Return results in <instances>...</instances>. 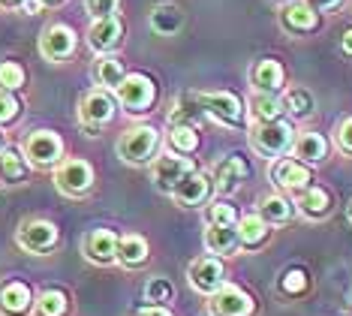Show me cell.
<instances>
[{"label": "cell", "mask_w": 352, "mask_h": 316, "mask_svg": "<svg viewBox=\"0 0 352 316\" xmlns=\"http://www.w3.org/2000/svg\"><path fill=\"white\" fill-rule=\"evenodd\" d=\"M21 85H25V67L15 61L0 63V87H3V91H19Z\"/></svg>", "instance_id": "obj_35"}, {"label": "cell", "mask_w": 352, "mask_h": 316, "mask_svg": "<svg viewBox=\"0 0 352 316\" xmlns=\"http://www.w3.org/2000/svg\"><path fill=\"white\" fill-rule=\"evenodd\" d=\"M3 6H15V3H21V0H0Z\"/></svg>", "instance_id": "obj_46"}, {"label": "cell", "mask_w": 352, "mask_h": 316, "mask_svg": "<svg viewBox=\"0 0 352 316\" xmlns=\"http://www.w3.org/2000/svg\"><path fill=\"white\" fill-rule=\"evenodd\" d=\"M238 214L235 208L226 205V202H220V205H214L211 211H208V223H217V226H235Z\"/></svg>", "instance_id": "obj_39"}, {"label": "cell", "mask_w": 352, "mask_h": 316, "mask_svg": "<svg viewBox=\"0 0 352 316\" xmlns=\"http://www.w3.org/2000/svg\"><path fill=\"white\" fill-rule=\"evenodd\" d=\"M94 76H97V82H100L102 87H118V85L124 82L126 70H124V63L118 61V58L106 54V58L97 61V70H94Z\"/></svg>", "instance_id": "obj_31"}, {"label": "cell", "mask_w": 352, "mask_h": 316, "mask_svg": "<svg viewBox=\"0 0 352 316\" xmlns=\"http://www.w3.org/2000/svg\"><path fill=\"white\" fill-rule=\"evenodd\" d=\"M199 103L211 118H217L226 127H241L244 124V105L235 94L217 91V94H199Z\"/></svg>", "instance_id": "obj_6"}, {"label": "cell", "mask_w": 352, "mask_h": 316, "mask_svg": "<svg viewBox=\"0 0 352 316\" xmlns=\"http://www.w3.org/2000/svg\"><path fill=\"white\" fill-rule=\"evenodd\" d=\"M280 19H283V28L292 30V34H304V30H314L316 28V10H314V6H307L304 0H298V3H289Z\"/></svg>", "instance_id": "obj_21"}, {"label": "cell", "mask_w": 352, "mask_h": 316, "mask_svg": "<svg viewBox=\"0 0 352 316\" xmlns=\"http://www.w3.org/2000/svg\"><path fill=\"white\" fill-rule=\"evenodd\" d=\"M85 256L97 265H109L118 259V235L111 229H94L85 238Z\"/></svg>", "instance_id": "obj_17"}, {"label": "cell", "mask_w": 352, "mask_h": 316, "mask_svg": "<svg viewBox=\"0 0 352 316\" xmlns=\"http://www.w3.org/2000/svg\"><path fill=\"white\" fill-rule=\"evenodd\" d=\"M0 148H3V133H0Z\"/></svg>", "instance_id": "obj_48"}, {"label": "cell", "mask_w": 352, "mask_h": 316, "mask_svg": "<svg viewBox=\"0 0 352 316\" xmlns=\"http://www.w3.org/2000/svg\"><path fill=\"white\" fill-rule=\"evenodd\" d=\"M283 109L292 112L295 118H310L314 115V96L304 91V87H292V91L283 96Z\"/></svg>", "instance_id": "obj_33"}, {"label": "cell", "mask_w": 352, "mask_h": 316, "mask_svg": "<svg viewBox=\"0 0 352 316\" xmlns=\"http://www.w3.org/2000/svg\"><path fill=\"white\" fill-rule=\"evenodd\" d=\"M259 217L265 223H286L292 220V202L283 196H265L259 205Z\"/></svg>", "instance_id": "obj_30"}, {"label": "cell", "mask_w": 352, "mask_h": 316, "mask_svg": "<svg viewBox=\"0 0 352 316\" xmlns=\"http://www.w3.org/2000/svg\"><path fill=\"white\" fill-rule=\"evenodd\" d=\"M28 175V157H21V151L15 148H0V181L19 184Z\"/></svg>", "instance_id": "obj_23"}, {"label": "cell", "mask_w": 352, "mask_h": 316, "mask_svg": "<svg viewBox=\"0 0 352 316\" xmlns=\"http://www.w3.org/2000/svg\"><path fill=\"white\" fill-rule=\"evenodd\" d=\"M19 112H21V105L12 96V91H3V87H0V124H10V120H15V118H19Z\"/></svg>", "instance_id": "obj_37"}, {"label": "cell", "mask_w": 352, "mask_h": 316, "mask_svg": "<svg viewBox=\"0 0 352 316\" xmlns=\"http://www.w3.org/2000/svg\"><path fill=\"white\" fill-rule=\"evenodd\" d=\"M118 3L121 0H87V12L94 19H102V15H115L118 12Z\"/></svg>", "instance_id": "obj_40"}, {"label": "cell", "mask_w": 352, "mask_h": 316, "mask_svg": "<svg viewBox=\"0 0 352 316\" xmlns=\"http://www.w3.org/2000/svg\"><path fill=\"white\" fill-rule=\"evenodd\" d=\"M25 157L34 166H54V163H60V157H63L60 136L52 133V129H36V133H30L28 142H25Z\"/></svg>", "instance_id": "obj_5"}, {"label": "cell", "mask_w": 352, "mask_h": 316, "mask_svg": "<svg viewBox=\"0 0 352 316\" xmlns=\"http://www.w3.org/2000/svg\"><path fill=\"white\" fill-rule=\"evenodd\" d=\"M118 91V100L126 112H133V115H142V112L151 109V103H154L157 96V87L151 82L148 76H139V72H133V76H124V82L115 87Z\"/></svg>", "instance_id": "obj_4"}, {"label": "cell", "mask_w": 352, "mask_h": 316, "mask_svg": "<svg viewBox=\"0 0 352 316\" xmlns=\"http://www.w3.org/2000/svg\"><path fill=\"white\" fill-rule=\"evenodd\" d=\"M346 217H349V223H352V202H349V208H346Z\"/></svg>", "instance_id": "obj_47"}, {"label": "cell", "mask_w": 352, "mask_h": 316, "mask_svg": "<svg viewBox=\"0 0 352 316\" xmlns=\"http://www.w3.org/2000/svg\"><path fill=\"white\" fill-rule=\"evenodd\" d=\"M271 181L283 190H304L310 187V172L301 160H277L271 166Z\"/></svg>", "instance_id": "obj_16"}, {"label": "cell", "mask_w": 352, "mask_h": 316, "mask_svg": "<svg viewBox=\"0 0 352 316\" xmlns=\"http://www.w3.org/2000/svg\"><path fill=\"white\" fill-rule=\"evenodd\" d=\"M39 3H43V0H21V6H25L28 15H36L39 12Z\"/></svg>", "instance_id": "obj_44"}, {"label": "cell", "mask_w": 352, "mask_h": 316, "mask_svg": "<svg viewBox=\"0 0 352 316\" xmlns=\"http://www.w3.org/2000/svg\"><path fill=\"white\" fill-rule=\"evenodd\" d=\"M69 302L60 289H45L34 302V316H67Z\"/></svg>", "instance_id": "obj_28"}, {"label": "cell", "mask_w": 352, "mask_h": 316, "mask_svg": "<svg viewBox=\"0 0 352 316\" xmlns=\"http://www.w3.org/2000/svg\"><path fill=\"white\" fill-rule=\"evenodd\" d=\"M235 229H238V238H241L244 247H256V244H262V241L268 238V223L262 220V217H256V214H247Z\"/></svg>", "instance_id": "obj_29"}, {"label": "cell", "mask_w": 352, "mask_h": 316, "mask_svg": "<svg viewBox=\"0 0 352 316\" xmlns=\"http://www.w3.org/2000/svg\"><path fill=\"white\" fill-rule=\"evenodd\" d=\"M253 148L265 157H280L292 148V139H295V129L286 124V120H265V124L253 127Z\"/></svg>", "instance_id": "obj_1"}, {"label": "cell", "mask_w": 352, "mask_h": 316, "mask_svg": "<svg viewBox=\"0 0 352 316\" xmlns=\"http://www.w3.org/2000/svg\"><path fill=\"white\" fill-rule=\"evenodd\" d=\"M307 6H314L316 12H325V10H334V6H340V0H304Z\"/></svg>", "instance_id": "obj_42"}, {"label": "cell", "mask_w": 352, "mask_h": 316, "mask_svg": "<svg viewBox=\"0 0 352 316\" xmlns=\"http://www.w3.org/2000/svg\"><path fill=\"white\" fill-rule=\"evenodd\" d=\"M124 36V24L118 15H102L91 24V30H87V43H91L94 52H111V48H118Z\"/></svg>", "instance_id": "obj_14"}, {"label": "cell", "mask_w": 352, "mask_h": 316, "mask_svg": "<svg viewBox=\"0 0 352 316\" xmlns=\"http://www.w3.org/2000/svg\"><path fill=\"white\" fill-rule=\"evenodd\" d=\"M169 142H172V148H175V151L187 157V154H193V151L199 148V133H196V127H184V124H178V127H172Z\"/></svg>", "instance_id": "obj_34"}, {"label": "cell", "mask_w": 352, "mask_h": 316, "mask_svg": "<svg viewBox=\"0 0 352 316\" xmlns=\"http://www.w3.org/2000/svg\"><path fill=\"white\" fill-rule=\"evenodd\" d=\"M250 112H253V118L259 120V124H265V120H277L280 118L283 103H280L277 94L259 91V94H253V100H250Z\"/></svg>", "instance_id": "obj_27"}, {"label": "cell", "mask_w": 352, "mask_h": 316, "mask_svg": "<svg viewBox=\"0 0 352 316\" xmlns=\"http://www.w3.org/2000/svg\"><path fill=\"white\" fill-rule=\"evenodd\" d=\"M73 48H76V34H73V28H67V24H52V28H45V34L39 36V52H43L49 61L69 58Z\"/></svg>", "instance_id": "obj_12"}, {"label": "cell", "mask_w": 352, "mask_h": 316, "mask_svg": "<svg viewBox=\"0 0 352 316\" xmlns=\"http://www.w3.org/2000/svg\"><path fill=\"white\" fill-rule=\"evenodd\" d=\"M250 78H253V87L256 91H265V94H280L283 91V67H280L277 61H259L256 67L250 70Z\"/></svg>", "instance_id": "obj_18"}, {"label": "cell", "mask_w": 352, "mask_h": 316, "mask_svg": "<svg viewBox=\"0 0 352 316\" xmlns=\"http://www.w3.org/2000/svg\"><path fill=\"white\" fill-rule=\"evenodd\" d=\"M34 307L30 286L21 280H6L0 283V313L3 316H25Z\"/></svg>", "instance_id": "obj_15"}, {"label": "cell", "mask_w": 352, "mask_h": 316, "mask_svg": "<svg viewBox=\"0 0 352 316\" xmlns=\"http://www.w3.org/2000/svg\"><path fill=\"white\" fill-rule=\"evenodd\" d=\"M205 115V109H202V103H199V94H187V96H181L178 103H175V109H172V127H196V120Z\"/></svg>", "instance_id": "obj_25"}, {"label": "cell", "mask_w": 352, "mask_h": 316, "mask_svg": "<svg viewBox=\"0 0 352 316\" xmlns=\"http://www.w3.org/2000/svg\"><path fill=\"white\" fill-rule=\"evenodd\" d=\"M15 241L28 253H45V250H52L58 244V226L49 220H28V223H21Z\"/></svg>", "instance_id": "obj_7"}, {"label": "cell", "mask_w": 352, "mask_h": 316, "mask_svg": "<svg viewBox=\"0 0 352 316\" xmlns=\"http://www.w3.org/2000/svg\"><path fill=\"white\" fill-rule=\"evenodd\" d=\"M205 244L211 253H220V256H232L241 244L238 238V229L235 226H217V223H208L205 229Z\"/></svg>", "instance_id": "obj_19"}, {"label": "cell", "mask_w": 352, "mask_h": 316, "mask_svg": "<svg viewBox=\"0 0 352 316\" xmlns=\"http://www.w3.org/2000/svg\"><path fill=\"white\" fill-rule=\"evenodd\" d=\"M45 3H58V0H45Z\"/></svg>", "instance_id": "obj_49"}, {"label": "cell", "mask_w": 352, "mask_h": 316, "mask_svg": "<svg viewBox=\"0 0 352 316\" xmlns=\"http://www.w3.org/2000/svg\"><path fill=\"white\" fill-rule=\"evenodd\" d=\"M292 154L301 163H319V160H325L328 145L319 133H298L292 139Z\"/></svg>", "instance_id": "obj_20"}, {"label": "cell", "mask_w": 352, "mask_h": 316, "mask_svg": "<svg viewBox=\"0 0 352 316\" xmlns=\"http://www.w3.org/2000/svg\"><path fill=\"white\" fill-rule=\"evenodd\" d=\"M190 172H196V163L190 157H175V154H163L154 163V181L157 187L172 190L178 181H184Z\"/></svg>", "instance_id": "obj_13"}, {"label": "cell", "mask_w": 352, "mask_h": 316, "mask_svg": "<svg viewBox=\"0 0 352 316\" xmlns=\"http://www.w3.org/2000/svg\"><path fill=\"white\" fill-rule=\"evenodd\" d=\"M343 52L352 54V28L346 30V34H343Z\"/></svg>", "instance_id": "obj_45"}, {"label": "cell", "mask_w": 352, "mask_h": 316, "mask_svg": "<svg viewBox=\"0 0 352 316\" xmlns=\"http://www.w3.org/2000/svg\"><path fill=\"white\" fill-rule=\"evenodd\" d=\"M211 310L214 316H253L256 302L238 286H220L211 293Z\"/></svg>", "instance_id": "obj_9"}, {"label": "cell", "mask_w": 352, "mask_h": 316, "mask_svg": "<svg viewBox=\"0 0 352 316\" xmlns=\"http://www.w3.org/2000/svg\"><path fill=\"white\" fill-rule=\"evenodd\" d=\"M214 190V178L211 175H202V172H190L184 181H178L172 187V196L181 208H193V205H202V202L211 196Z\"/></svg>", "instance_id": "obj_11"}, {"label": "cell", "mask_w": 352, "mask_h": 316, "mask_svg": "<svg viewBox=\"0 0 352 316\" xmlns=\"http://www.w3.org/2000/svg\"><path fill=\"white\" fill-rule=\"evenodd\" d=\"M280 289H283L286 295H298L307 289V274H304L301 268H292V271H286L283 277H280Z\"/></svg>", "instance_id": "obj_36"}, {"label": "cell", "mask_w": 352, "mask_h": 316, "mask_svg": "<svg viewBox=\"0 0 352 316\" xmlns=\"http://www.w3.org/2000/svg\"><path fill=\"white\" fill-rule=\"evenodd\" d=\"M54 184H58L60 193L67 196H85L87 190L94 187V169L87 160H78V157H69L63 160L54 172Z\"/></svg>", "instance_id": "obj_3"}, {"label": "cell", "mask_w": 352, "mask_h": 316, "mask_svg": "<svg viewBox=\"0 0 352 316\" xmlns=\"http://www.w3.org/2000/svg\"><path fill=\"white\" fill-rule=\"evenodd\" d=\"M145 295H148V302H169L172 298V283L169 280H163V277H154L145 286Z\"/></svg>", "instance_id": "obj_38"}, {"label": "cell", "mask_w": 352, "mask_h": 316, "mask_svg": "<svg viewBox=\"0 0 352 316\" xmlns=\"http://www.w3.org/2000/svg\"><path fill=\"white\" fill-rule=\"evenodd\" d=\"M338 142H340V148L346 151V154H352V118H346L340 124V129H338Z\"/></svg>", "instance_id": "obj_41"}, {"label": "cell", "mask_w": 352, "mask_h": 316, "mask_svg": "<svg viewBox=\"0 0 352 316\" xmlns=\"http://www.w3.org/2000/svg\"><path fill=\"white\" fill-rule=\"evenodd\" d=\"M301 211L307 217H325L331 211V196L322 190V187H304V196H301Z\"/></svg>", "instance_id": "obj_32"}, {"label": "cell", "mask_w": 352, "mask_h": 316, "mask_svg": "<svg viewBox=\"0 0 352 316\" xmlns=\"http://www.w3.org/2000/svg\"><path fill=\"white\" fill-rule=\"evenodd\" d=\"M181 24H184V15H181V10L175 3H160L157 10L151 12V28H154L157 34H163V36L178 34Z\"/></svg>", "instance_id": "obj_24"}, {"label": "cell", "mask_w": 352, "mask_h": 316, "mask_svg": "<svg viewBox=\"0 0 352 316\" xmlns=\"http://www.w3.org/2000/svg\"><path fill=\"white\" fill-rule=\"evenodd\" d=\"M148 259V241L142 235H124L118 238V262L126 265V268H135Z\"/></svg>", "instance_id": "obj_22"}, {"label": "cell", "mask_w": 352, "mask_h": 316, "mask_svg": "<svg viewBox=\"0 0 352 316\" xmlns=\"http://www.w3.org/2000/svg\"><path fill=\"white\" fill-rule=\"evenodd\" d=\"M223 262L217 256H202L190 265V286L202 295H211L223 286Z\"/></svg>", "instance_id": "obj_10"}, {"label": "cell", "mask_w": 352, "mask_h": 316, "mask_svg": "<svg viewBox=\"0 0 352 316\" xmlns=\"http://www.w3.org/2000/svg\"><path fill=\"white\" fill-rule=\"evenodd\" d=\"M78 118H82V124L91 129H100L102 124H109L111 118H115V100L106 94V91H91L82 96V103H78Z\"/></svg>", "instance_id": "obj_8"}, {"label": "cell", "mask_w": 352, "mask_h": 316, "mask_svg": "<svg viewBox=\"0 0 352 316\" xmlns=\"http://www.w3.org/2000/svg\"><path fill=\"white\" fill-rule=\"evenodd\" d=\"M244 178H247V163H244V160L241 157H226L217 166V175H214V181H217L220 190H232V187H238Z\"/></svg>", "instance_id": "obj_26"}, {"label": "cell", "mask_w": 352, "mask_h": 316, "mask_svg": "<svg viewBox=\"0 0 352 316\" xmlns=\"http://www.w3.org/2000/svg\"><path fill=\"white\" fill-rule=\"evenodd\" d=\"M135 316H172V313L166 310V307H160V304H151V307H142Z\"/></svg>", "instance_id": "obj_43"}, {"label": "cell", "mask_w": 352, "mask_h": 316, "mask_svg": "<svg viewBox=\"0 0 352 316\" xmlns=\"http://www.w3.org/2000/svg\"><path fill=\"white\" fill-rule=\"evenodd\" d=\"M157 129L154 127H133L118 139V154L124 163H148L157 151Z\"/></svg>", "instance_id": "obj_2"}]
</instances>
